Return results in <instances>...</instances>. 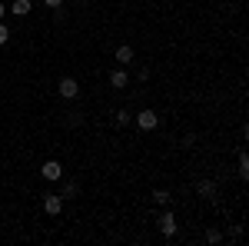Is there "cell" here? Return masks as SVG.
I'll return each instance as SVG.
<instances>
[{"label": "cell", "instance_id": "cell-1", "mask_svg": "<svg viewBox=\"0 0 249 246\" xmlns=\"http://www.w3.org/2000/svg\"><path fill=\"white\" fill-rule=\"evenodd\" d=\"M57 94L63 96V100H77L80 96V83L73 80V76H63V80L57 83Z\"/></svg>", "mask_w": 249, "mask_h": 246}, {"label": "cell", "instance_id": "cell-2", "mask_svg": "<svg viewBox=\"0 0 249 246\" xmlns=\"http://www.w3.org/2000/svg\"><path fill=\"white\" fill-rule=\"evenodd\" d=\"M60 209H63V196L60 193H43V213L47 216H60Z\"/></svg>", "mask_w": 249, "mask_h": 246}, {"label": "cell", "instance_id": "cell-3", "mask_svg": "<svg viewBox=\"0 0 249 246\" xmlns=\"http://www.w3.org/2000/svg\"><path fill=\"white\" fill-rule=\"evenodd\" d=\"M133 120H136L140 130H153L156 123H160V116H156L153 110H140V114H133Z\"/></svg>", "mask_w": 249, "mask_h": 246}, {"label": "cell", "instance_id": "cell-4", "mask_svg": "<svg viewBox=\"0 0 249 246\" xmlns=\"http://www.w3.org/2000/svg\"><path fill=\"white\" fill-rule=\"evenodd\" d=\"M156 229H160L163 236H176V216H173L170 209H166V213L156 220Z\"/></svg>", "mask_w": 249, "mask_h": 246}, {"label": "cell", "instance_id": "cell-5", "mask_svg": "<svg viewBox=\"0 0 249 246\" xmlns=\"http://www.w3.org/2000/svg\"><path fill=\"white\" fill-rule=\"evenodd\" d=\"M40 173H43V180H50V183H53V180H60V176H63V167H60L57 160H47Z\"/></svg>", "mask_w": 249, "mask_h": 246}, {"label": "cell", "instance_id": "cell-6", "mask_svg": "<svg viewBox=\"0 0 249 246\" xmlns=\"http://www.w3.org/2000/svg\"><path fill=\"white\" fill-rule=\"evenodd\" d=\"M126 83H130V76H126V70H123V67L110 74V87H113V90H126Z\"/></svg>", "mask_w": 249, "mask_h": 246}, {"label": "cell", "instance_id": "cell-7", "mask_svg": "<svg viewBox=\"0 0 249 246\" xmlns=\"http://www.w3.org/2000/svg\"><path fill=\"white\" fill-rule=\"evenodd\" d=\"M196 193H199L203 200H216V183H213V180H199V183H196Z\"/></svg>", "mask_w": 249, "mask_h": 246}, {"label": "cell", "instance_id": "cell-8", "mask_svg": "<svg viewBox=\"0 0 249 246\" xmlns=\"http://www.w3.org/2000/svg\"><path fill=\"white\" fill-rule=\"evenodd\" d=\"M30 7H34L30 0H14V7H10V14H14V17H27V14H30Z\"/></svg>", "mask_w": 249, "mask_h": 246}, {"label": "cell", "instance_id": "cell-9", "mask_svg": "<svg viewBox=\"0 0 249 246\" xmlns=\"http://www.w3.org/2000/svg\"><path fill=\"white\" fill-rule=\"evenodd\" d=\"M60 196H63V200H73V196H80V183H77V180H67Z\"/></svg>", "mask_w": 249, "mask_h": 246}, {"label": "cell", "instance_id": "cell-10", "mask_svg": "<svg viewBox=\"0 0 249 246\" xmlns=\"http://www.w3.org/2000/svg\"><path fill=\"white\" fill-rule=\"evenodd\" d=\"M130 60H133V47H126V43L116 47V63H130Z\"/></svg>", "mask_w": 249, "mask_h": 246}, {"label": "cell", "instance_id": "cell-11", "mask_svg": "<svg viewBox=\"0 0 249 246\" xmlns=\"http://www.w3.org/2000/svg\"><path fill=\"white\" fill-rule=\"evenodd\" d=\"M239 176L249 180V156H246V150H239Z\"/></svg>", "mask_w": 249, "mask_h": 246}, {"label": "cell", "instance_id": "cell-12", "mask_svg": "<svg viewBox=\"0 0 249 246\" xmlns=\"http://www.w3.org/2000/svg\"><path fill=\"white\" fill-rule=\"evenodd\" d=\"M126 123H133V114L123 107V110H116V127H126Z\"/></svg>", "mask_w": 249, "mask_h": 246}, {"label": "cell", "instance_id": "cell-13", "mask_svg": "<svg viewBox=\"0 0 249 246\" xmlns=\"http://www.w3.org/2000/svg\"><path fill=\"white\" fill-rule=\"evenodd\" d=\"M206 243H210V246L223 243V233H219V229H216V227H210V229H206Z\"/></svg>", "mask_w": 249, "mask_h": 246}, {"label": "cell", "instance_id": "cell-14", "mask_svg": "<svg viewBox=\"0 0 249 246\" xmlns=\"http://www.w3.org/2000/svg\"><path fill=\"white\" fill-rule=\"evenodd\" d=\"M153 200H156V203H160V207H166V203H170L173 196H170V193H166V189H153Z\"/></svg>", "mask_w": 249, "mask_h": 246}, {"label": "cell", "instance_id": "cell-15", "mask_svg": "<svg viewBox=\"0 0 249 246\" xmlns=\"http://www.w3.org/2000/svg\"><path fill=\"white\" fill-rule=\"evenodd\" d=\"M136 80L146 83V80H150V67H140V70H136Z\"/></svg>", "mask_w": 249, "mask_h": 246}, {"label": "cell", "instance_id": "cell-16", "mask_svg": "<svg viewBox=\"0 0 249 246\" xmlns=\"http://www.w3.org/2000/svg\"><path fill=\"white\" fill-rule=\"evenodd\" d=\"M7 40H10V30H7V27H3V23H0V47H3V43H7Z\"/></svg>", "mask_w": 249, "mask_h": 246}, {"label": "cell", "instance_id": "cell-17", "mask_svg": "<svg viewBox=\"0 0 249 246\" xmlns=\"http://www.w3.org/2000/svg\"><path fill=\"white\" fill-rule=\"evenodd\" d=\"M43 3H47V7H53V10H57V7H63V0H43Z\"/></svg>", "mask_w": 249, "mask_h": 246}, {"label": "cell", "instance_id": "cell-18", "mask_svg": "<svg viewBox=\"0 0 249 246\" xmlns=\"http://www.w3.org/2000/svg\"><path fill=\"white\" fill-rule=\"evenodd\" d=\"M3 14H7V7H3V3H0V17H3Z\"/></svg>", "mask_w": 249, "mask_h": 246}]
</instances>
